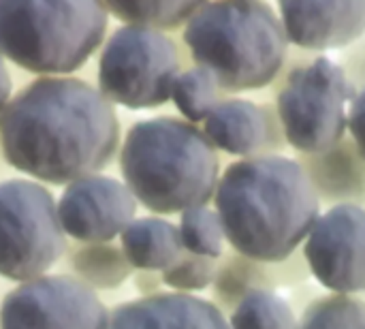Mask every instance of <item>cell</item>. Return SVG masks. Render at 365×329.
I'll list each match as a JSON object with an SVG mask.
<instances>
[{"label": "cell", "instance_id": "26", "mask_svg": "<svg viewBox=\"0 0 365 329\" xmlns=\"http://www.w3.org/2000/svg\"><path fill=\"white\" fill-rule=\"evenodd\" d=\"M349 133L365 156V88L353 96L349 105Z\"/></svg>", "mask_w": 365, "mask_h": 329}, {"label": "cell", "instance_id": "5", "mask_svg": "<svg viewBox=\"0 0 365 329\" xmlns=\"http://www.w3.org/2000/svg\"><path fill=\"white\" fill-rule=\"evenodd\" d=\"M103 0H0V54L28 73L62 77L103 45Z\"/></svg>", "mask_w": 365, "mask_h": 329}, {"label": "cell", "instance_id": "6", "mask_svg": "<svg viewBox=\"0 0 365 329\" xmlns=\"http://www.w3.org/2000/svg\"><path fill=\"white\" fill-rule=\"evenodd\" d=\"M269 90L287 143L297 154L325 152L346 137L355 92L336 60L291 45Z\"/></svg>", "mask_w": 365, "mask_h": 329}, {"label": "cell", "instance_id": "20", "mask_svg": "<svg viewBox=\"0 0 365 329\" xmlns=\"http://www.w3.org/2000/svg\"><path fill=\"white\" fill-rule=\"evenodd\" d=\"M229 329H297V315L276 291L248 293L229 315Z\"/></svg>", "mask_w": 365, "mask_h": 329}, {"label": "cell", "instance_id": "8", "mask_svg": "<svg viewBox=\"0 0 365 329\" xmlns=\"http://www.w3.org/2000/svg\"><path fill=\"white\" fill-rule=\"evenodd\" d=\"M58 203L36 180L0 182V276L28 283L45 276L66 248Z\"/></svg>", "mask_w": 365, "mask_h": 329}, {"label": "cell", "instance_id": "21", "mask_svg": "<svg viewBox=\"0 0 365 329\" xmlns=\"http://www.w3.org/2000/svg\"><path fill=\"white\" fill-rule=\"evenodd\" d=\"M73 270L92 289H115L133 272L122 248L107 244H86L73 257Z\"/></svg>", "mask_w": 365, "mask_h": 329}, {"label": "cell", "instance_id": "13", "mask_svg": "<svg viewBox=\"0 0 365 329\" xmlns=\"http://www.w3.org/2000/svg\"><path fill=\"white\" fill-rule=\"evenodd\" d=\"M289 43L304 51L342 49L365 32V0H276Z\"/></svg>", "mask_w": 365, "mask_h": 329}, {"label": "cell", "instance_id": "10", "mask_svg": "<svg viewBox=\"0 0 365 329\" xmlns=\"http://www.w3.org/2000/svg\"><path fill=\"white\" fill-rule=\"evenodd\" d=\"M310 274L340 295L365 293V210L334 206L319 216L302 248Z\"/></svg>", "mask_w": 365, "mask_h": 329}, {"label": "cell", "instance_id": "11", "mask_svg": "<svg viewBox=\"0 0 365 329\" xmlns=\"http://www.w3.org/2000/svg\"><path fill=\"white\" fill-rule=\"evenodd\" d=\"M137 199L124 182L94 173L66 184L58 201L64 236L81 244H107L135 221Z\"/></svg>", "mask_w": 365, "mask_h": 329}, {"label": "cell", "instance_id": "24", "mask_svg": "<svg viewBox=\"0 0 365 329\" xmlns=\"http://www.w3.org/2000/svg\"><path fill=\"white\" fill-rule=\"evenodd\" d=\"M216 259L199 257L192 253H186L165 272H160L163 285H167L173 293H190L195 291H205L212 287L214 276H216Z\"/></svg>", "mask_w": 365, "mask_h": 329}, {"label": "cell", "instance_id": "2", "mask_svg": "<svg viewBox=\"0 0 365 329\" xmlns=\"http://www.w3.org/2000/svg\"><path fill=\"white\" fill-rule=\"evenodd\" d=\"M214 206L227 244L263 263L284 261L299 250L321 216L304 167L284 154L231 163L220 173Z\"/></svg>", "mask_w": 365, "mask_h": 329}, {"label": "cell", "instance_id": "7", "mask_svg": "<svg viewBox=\"0 0 365 329\" xmlns=\"http://www.w3.org/2000/svg\"><path fill=\"white\" fill-rule=\"evenodd\" d=\"M182 58L175 41L154 28L120 26L98 58V90L126 109H154L171 101Z\"/></svg>", "mask_w": 365, "mask_h": 329}, {"label": "cell", "instance_id": "18", "mask_svg": "<svg viewBox=\"0 0 365 329\" xmlns=\"http://www.w3.org/2000/svg\"><path fill=\"white\" fill-rule=\"evenodd\" d=\"M107 11L128 24L154 30H178L210 0H103Z\"/></svg>", "mask_w": 365, "mask_h": 329}, {"label": "cell", "instance_id": "12", "mask_svg": "<svg viewBox=\"0 0 365 329\" xmlns=\"http://www.w3.org/2000/svg\"><path fill=\"white\" fill-rule=\"evenodd\" d=\"M203 133L216 150L237 158L284 154L289 148L272 101L229 96L205 118Z\"/></svg>", "mask_w": 365, "mask_h": 329}, {"label": "cell", "instance_id": "3", "mask_svg": "<svg viewBox=\"0 0 365 329\" xmlns=\"http://www.w3.org/2000/svg\"><path fill=\"white\" fill-rule=\"evenodd\" d=\"M120 171L137 203L152 214L207 206L220 180V156L197 124L158 116L133 124L120 148Z\"/></svg>", "mask_w": 365, "mask_h": 329}, {"label": "cell", "instance_id": "23", "mask_svg": "<svg viewBox=\"0 0 365 329\" xmlns=\"http://www.w3.org/2000/svg\"><path fill=\"white\" fill-rule=\"evenodd\" d=\"M178 229H180L182 246L186 253L218 261L222 257V253L227 250L225 248L227 238H225L220 216L210 206H201V208L182 212Z\"/></svg>", "mask_w": 365, "mask_h": 329}, {"label": "cell", "instance_id": "15", "mask_svg": "<svg viewBox=\"0 0 365 329\" xmlns=\"http://www.w3.org/2000/svg\"><path fill=\"white\" fill-rule=\"evenodd\" d=\"M321 206H357L365 210V156L351 135L319 154H297Z\"/></svg>", "mask_w": 365, "mask_h": 329}, {"label": "cell", "instance_id": "27", "mask_svg": "<svg viewBox=\"0 0 365 329\" xmlns=\"http://www.w3.org/2000/svg\"><path fill=\"white\" fill-rule=\"evenodd\" d=\"M11 90H13V83H11V75H9V69H6V62L0 54V113L4 111L6 103L11 101Z\"/></svg>", "mask_w": 365, "mask_h": 329}, {"label": "cell", "instance_id": "17", "mask_svg": "<svg viewBox=\"0 0 365 329\" xmlns=\"http://www.w3.org/2000/svg\"><path fill=\"white\" fill-rule=\"evenodd\" d=\"M276 291L278 289V272L276 263H263L248 259L233 248L225 250L216 265V276L212 283V302L231 315V310L252 291Z\"/></svg>", "mask_w": 365, "mask_h": 329}, {"label": "cell", "instance_id": "16", "mask_svg": "<svg viewBox=\"0 0 365 329\" xmlns=\"http://www.w3.org/2000/svg\"><path fill=\"white\" fill-rule=\"evenodd\" d=\"M120 248L130 268L141 272H165L184 255L178 225L160 216L135 218L122 231Z\"/></svg>", "mask_w": 365, "mask_h": 329}, {"label": "cell", "instance_id": "4", "mask_svg": "<svg viewBox=\"0 0 365 329\" xmlns=\"http://www.w3.org/2000/svg\"><path fill=\"white\" fill-rule=\"evenodd\" d=\"M182 39L227 94L269 88L291 49L280 15L263 0H210L186 21Z\"/></svg>", "mask_w": 365, "mask_h": 329}, {"label": "cell", "instance_id": "25", "mask_svg": "<svg viewBox=\"0 0 365 329\" xmlns=\"http://www.w3.org/2000/svg\"><path fill=\"white\" fill-rule=\"evenodd\" d=\"M338 66L344 71L351 90L357 94L365 88V32L338 51Z\"/></svg>", "mask_w": 365, "mask_h": 329}, {"label": "cell", "instance_id": "14", "mask_svg": "<svg viewBox=\"0 0 365 329\" xmlns=\"http://www.w3.org/2000/svg\"><path fill=\"white\" fill-rule=\"evenodd\" d=\"M107 329H229V321L214 302L171 291L118 304Z\"/></svg>", "mask_w": 365, "mask_h": 329}, {"label": "cell", "instance_id": "1", "mask_svg": "<svg viewBox=\"0 0 365 329\" xmlns=\"http://www.w3.org/2000/svg\"><path fill=\"white\" fill-rule=\"evenodd\" d=\"M0 148L13 169L66 186L109 167L120 148V120L88 81L38 77L0 113Z\"/></svg>", "mask_w": 365, "mask_h": 329}, {"label": "cell", "instance_id": "19", "mask_svg": "<svg viewBox=\"0 0 365 329\" xmlns=\"http://www.w3.org/2000/svg\"><path fill=\"white\" fill-rule=\"evenodd\" d=\"M229 96L231 94H227L220 88L216 77L197 64L190 69H184L175 77L173 90H171V101L175 103L178 111L184 116V120L192 124L205 122V118Z\"/></svg>", "mask_w": 365, "mask_h": 329}, {"label": "cell", "instance_id": "22", "mask_svg": "<svg viewBox=\"0 0 365 329\" xmlns=\"http://www.w3.org/2000/svg\"><path fill=\"white\" fill-rule=\"evenodd\" d=\"M297 329H365V300L340 293L321 295L304 308Z\"/></svg>", "mask_w": 365, "mask_h": 329}, {"label": "cell", "instance_id": "9", "mask_svg": "<svg viewBox=\"0 0 365 329\" xmlns=\"http://www.w3.org/2000/svg\"><path fill=\"white\" fill-rule=\"evenodd\" d=\"M98 293L73 276H41L17 285L0 306V329H107Z\"/></svg>", "mask_w": 365, "mask_h": 329}]
</instances>
